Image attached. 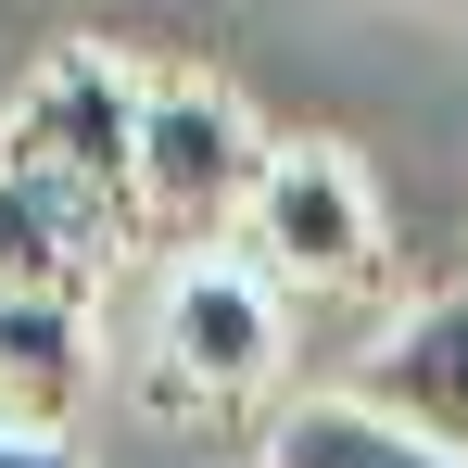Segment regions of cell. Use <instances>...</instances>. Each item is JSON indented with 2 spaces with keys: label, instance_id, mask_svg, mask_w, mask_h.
I'll return each instance as SVG.
<instances>
[{
  "label": "cell",
  "instance_id": "cell-1",
  "mask_svg": "<svg viewBox=\"0 0 468 468\" xmlns=\"http://www.w3.org/2000/svg\"><path fill=\"white\" fill-rule=\"evenodd\" d=\"M266 127L216 77H153L140 101V253H216L266 190Z\"/></svg>",
  "mask_w": 468,
  "mask_h": 468
},
{
  "label": "cell",
  "instance_id": "cell-2",
  "mask_svg": "<svg viewBox=\"0 0 468 468\" xmlns=\"http://www.w3.org/2000/svg\"><path fill=\"white\" fill-rule=\"evenodd\" d=\"M279 279L253 253H177L153 304V405H240L279 367Z\"/></svg>",
  "mask_w": 468,
  "mask_h": 468
},
{
  "label": "cell",
  "instance_id": "cell-3",
  "mask_svg": "<svg viewBox=\"0 0 468 468\" xmlns=\"http://www.w3.org/2000/svg\"><path fill=\"white\" fill-rule=\"evenodd\" d=\"M240 253H253L279 292H367V279H380V203H367L355 153L279 140L253 216H240Z\"/></svg>",
  "mask_w": 468,
  "mask_h": 468
},
{
  "label": "cell",
  "instance_id": "cell-4",
  "mask_svg": "<svg viewBox=\"0 0 468 468\" xmlns=\"http://www.w3.org/2000/svg\"><path fill=\"white\" fill-rule=\"evenodd\" d=\"M114 253H140V216L77 177V165H38V153H0V292H64L89 304L114 279Z\"/></svg>",
  "mask_w": 468,
  "mask_h": 468
},
{
  "label": "cell",
  "instance_id": "cell-5",
  "mask_svg": "<svg viewBox=\"0 0 468 468\" xmlns=\"http://www.w3.org/2000/svg\"><path fill=\"white\" fill-rule=\"evenodd\" d=\"M140 101H153V77L77 38V51H51V64H38V89L13 101V127H0V153L77 165V177H101V190H114L127 216H140Z\"/></svg>",
  "mask_w": 468,
  "mask_h": 468
},
{
  "label": "cell",
  "instance_id": "cell-6",
  "mask_svg": "<svg viewBox=\"0 0 468 468\" xmlns=\"http://www.w3.org/2000/svg\"><path fill=\"white\" fill-rule=\"evenodd\" d=\"M355 392L392 405V418H418L431 443L468 456V279H443L418 316H392L380 342L355 355Z\"/></svg>",
  "mask_w": 468,
  "mask_h": 468
},
{
  "label": "cell",
  "instance_id": "cell-7",
  "mask_svg": "<svg viewBox=\"0 0 468 468\" xmlns=\"http://www.w3.org/2000/svg\"><path fill=\"white\" fill-rule=\"evenodd\" d=\"M89 392V304L64 292H0V418L64 431Z\"/></svg>",
  "mask_w": 468,
  "mask_h": 468
},
{
  "label": "cell",
  "instance_id": "cell-8",
  "mask_svg": "<svg viewBox=\"0 0 468 468\" xmlns=\"http://www.w3.org/2000/svg\"><path fill=\"white\" fill-rule=\"evenodd\" d=\"M266 468H468V456L342 380V392H316V405H292V418L266 431Z\"/></svg>",
  "mask_w": 468,
  "mask_h": 468
},
{
  "label": "cell",
  "instance_id": "cell-9",
  "mask_svg": "<svg viewBox=\"0 0 468 468\" xmlns=\"http://www.w3.org/2000/svg\"><path fill=\"white\" fill-rule=\"evenodd\" d=\"M0 468H89L64 431H26V418H0Z\"/></svg>",
  "mask_w": 468,
  "mask_h": 468
}]
</instances>
